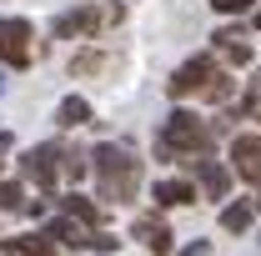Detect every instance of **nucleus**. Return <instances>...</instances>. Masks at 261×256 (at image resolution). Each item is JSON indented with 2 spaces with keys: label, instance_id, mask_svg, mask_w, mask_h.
<instances>
[{
  "label": "nucleus",
  "instance_id": "1",
  "mask_svg": "<svg viewBox=\"0 0 261 256\" xmlns=\"http://www.w3.org/2000/svg\"><path fill=\"white\" fill-rule=\"evenodd\" d=\"M96 191L106 201H136L141 191V161L121 146H96Z\"/></svg>",
  "mask_w": 261,
  "mask_h": 256
},
{
  "label": "nucleus",
  "instance_id": "2",
  "mask_svg": "<svg viewBox=\"0 0 261 256\" xmlns=\"http://www.w3.org/2000/svg\"><path fill=\"white\" fill-rule=\"evenodd\" d=\"M211 136H216V131L206 126L201 116H191V111H176V116L166 121L161 141H156V151H161V161H181V156H206Z\"/></svg>",
  "mask_w": 261,
  "mask_h": 256
},
{
  "label": "nucleus",
  "instance_id": "3",
  "mask_svg": "<svg viewBox=\"0 0 261 256\" xmlns=\"http://www.w3.org/2000/svg\"><path fill=\"white\" fill-rule=\"evenodd\" d=\"M211 75H216V61H211V56H191V61L166 81V91H171V100H176V96H201Z\"/></svg>",
  "mask_w": 261,
  "mask_h": 256
},
{
  "label": "nucleus",
  "instance_id": "4",
  "mask_svg": "<svg viewBox=\"0 0 261 256\" xmlns=\"http://www.w3.org/2000/svg\"><path fill=\"white\" fill-rule=\"evenodd\" d=\"M61 151H56V146H35L31 156L20 161V171H25V176H31L35 186H45V191H56V176H61L65 166H61Z\"/></svg>",
  "mask_w": 261,
  "mask_h": 256
},
{
  "label": "nucleus",
  "instance_id": "5",
  "mask_svg": "<svg viewBox=\"0 0 261 256\" xmlns=\"http://www.w3.org/2000/svg\"><path fill=\"white\" fill-rule=\"evenodd\" d=\"M31 20H20V15H5L0 20V61H15V65H25L31 61Z\"/></svg>",
  "mask_w": 261,
  "mask_h": 256
},
{
  "label": "nucleus",
  "instance_id": "6",
  "mask_svg": "<svg viewBox=\"0 0 261 256\" xmlns=\"http://www.w3.org/2000/svg\"><path fill=\"white\" fill-rule=\"evenodd\" d=\"M231 161H236V176L261 186V136H236L231 141Z\"/></svg>",
  "mask_w": 261,
  "mask_h": 256
},
{
  "label": "nucleus",
  "instance_id": "7",
  "mask_svg": "<svg viewBox=\"0 0 261 256\" xmlns=\"http://www.w3.org/2000/svg\"><path fill=\"white\" fill-rule=\"evenodd\" d=\"M96 25H100V10L96 5H81V10H65L50 31H56V40H70V35H91Z\"/></svg>",
  "mask_w": 261,
  "mask_h": 256
},
{
  "label": "nucleus",
  "instance_id": "8",
  "mask_svg": "<svg viewBox=\"0 0 261 256\" xmlns=\"http://www.w3.org/2000/svg\"><path fill=\"white\" fill-rule=\"evenodd\" d=\"M191 166H196V176H201V191L211 196V201H221V196L231 191V171L221 166V161H206V156H196Z\"/></svg>",
  "mask_w": 261,
  "mask_h": 256
},
{
  "label": "nucleus",
  "instance_id": "9",
  "mask_svg": "<svg viewBox=\"0 0 261 256\" xmlns=\"http://www.w3.org/2000/svg\"><path fill=\"white\" fill-rule=\"evenodd\" d=\"M45 236L61 241V246H91V231H86V221H75V216H50L45 221Z\"/></svg>",
  "mask_w": 261,
  "mask_h": 256
},
{
  "label": "nucleus",
  "instance_id": "10",
  "mask_svg": "<svg viewBox=\"0 0 261 256\" xmlns=\"http://www.w3.org/2000/svg\"><path fill=\"white\" fill-rule=\"evenodd\" d=\"M136 241H146V251H156V256L171 251V231H166L161 216H136Z\"/></svg>",
  "mask_w": 261,
  "mask_h": 256
},
{
  "label": "nucleus",
  "instance_id": "11",
  "mask_svg": "<svg viewBox=\"0 0 261 256\" xmlns=\"http://www.w3.org/2000/svg\"><path fill=\"white\" fill-rule=\"evenodd\" d=\"M0 246H5V256H50L56 251L45 231H20V236H10V241H0Z\"/></svg>",
  "mask_w": 261,
  "mask_h": 256
},
{
  "label": "nucleus",
  "instance_id": "12",
  "mask_svg": "<svg viewBox=\"0 0 261 256\" xmlns=\"http://www.w3.org/2000/svg\"><path fill=\"white\" fill-rule=\"evenodd\" d=\"M156 201H161L166 211H171V206H191L196 186H191V181H156Z\"/></svg>",
  "mask_w": 261,
  "mask_h": 256
},
{
  "label": "nucleus",
  "instance_id": "13",
  "mask_svg": "<svg viewBox=\"0 0 261 256\" xmlns=\"http://www.w3.org/2000/svg\"><path fill=\"white\" fill-rule=\"evenodd\" d=\"M216 40H221V50H226V61H231V65H246L251 56H256V50L246 45V35H241V31H221Z\"/></svg>",
  "mask_w": 261,
  "mask_h": 256
},
{
  "label": "nucleus",
  "instance_id": "14",
  "mask_svg": "<svg viewBox=\"0 0 261 256\" xmlns=\"http://www.w3.org/2000/svg\"><path fill=\"white\" fill-rule=\"evenodd\" d=\"M61 206H65V216H75V221H86V226H96V221H100L96 201H91V196H81V191H70Z\"/></svg>",
  "mask_w": 261,
  "mask_h": 256
},
{
  "label": "nucleus",
  "instance_id": "15",
  "mask_svg": "<svg viewBox=\"0 0 261 256\" xmlns=\"http://www.w3.org/2000/svg\"><path fill=\"white\" fill-rule=\"evenodd\" d=\"M91 121V100L86 96H65L61 100V126H86Z\"/></svg>",
  "mask_w": 261,
  "mask_h": 256
},
{
  "label": "nucleus",
  "instance_id": "16",
  "mask_svg": "<svg viewBox=\"0 0 261 256\" xmlns=\"http://www.w3.org/2000/svg\"><path fill=\"white\" fill-rule=\"evenodd\" d=\"M251 216H256V206H251V201H236V206H226V211H221V226L236 236V231H246V226H251Z\"/></svg>",
  "mask_w": 261,
  "mask_h": 256
},
{
  "label": "nucleus",
  "instance_id": "17",
  "mask_svg": "<svg viewBox=\"0 0 261 256\" xmlns=\"http://www.w3.org/2000/svg\"><path fill=\"white\" fill-rule=\"evenodd\" d=\"M0 211H25V191H20V181H0Z\"/></svg>",
  "mask_w": 261,
  "mask_h": 256
},
{
  "label": "nucleus",
  "instance_id": "18",
  "mask_svg": "<svg viewBox=\"0 0 261 256\" xmlns=\"http://www.w3.org/2000/svg\"><path fill=\"white\" fill-rule=\"evenodd\" d=\"M201 96H206V100H226V96H231V75H226V70H216V75L206 81V91H201Z\"/></svg>",
  "mask_w": 261,
  "mask_h": 256
},
{
  "label": "nucleus",
  "instance_id": "19",
  "mask_svg": "<svg viewBox=\"0 0 261 256\" xmlns=\"http://www.w3.org/2000/svg\"><path fill=\"white\" fill-rule=\"evenodd\" d=\"M91 246H96V251H116V246H121V241H116V236H111V231H91Z\"/></svg>",
  "mask_w": 261,
  "mask_h": 256
},
{
  "label": "nucleus",
  "instance_id": "20",
  "mask_svg": "<svg viewBox=\"0 0 261 256\" xmlns=\"http://www.w3.org/2000/svg\"><path fill=\"white\" fill-rule=\"evenodd\" d=\"M70 70H75V75H91V70H100V56H91V50H86V56H75V65H70Z\"/></svg>",
  "mask_w": 261,
  "mask_h": 256
},
{
  "label": "nucleus",
  "instance_id": "21",
  "mask_svg": "<svg viewBox=\"0 0 261 256\" xmlns=\"http://www.w3.org/2000/svg\"><path fill=\"white\" fill-rule=\"evenodd\" d=\"M211 5H216L221 15H241V10H246V0H211Z\"/></svg>",
  "mask_w": 261,
  "mask_h": 256
},
{
  "label": "nucleus",
  "instance_id": "22",
  "mask_svg": "<svg viewBox=\"0 0 261 256\" xmlns=\"http://www.w3.org/2000/svg\"><path fill=\"white\" fill-rule=\"evenodd\" d=\"M65 176H70V181H81V176H86V161L70 156V161H65Z\"/></svg>",
  "mask_w": 261,
  "mask_h": 256
},
{
  "label": "nucleus",
  "instance_id": "23",
  "mask_svg": "<svg viewBox=\"0 0 261 256\" xmlns=\"http://www.w3.org/2000/svg\"><path fill=\"white\" fill-rule=\"evenodd\" d=\"M181 256H211V241H191V246H181Z\"/></svg>",
  "mask_w": 261,
  "mask_h": 256
},
{
  "label": "nucleus",
  "instance_id": "24",
  "mask_svg": "<svg viewBox=\"0 0 261 256\" xmlns=\"http://www.w3.org/2000/svg\"><path fill=\"white\" fill-rule=\"evenodd\" d=\"M10 146H15V136H5V131H0V161H5V151H10Z\"/></svg>",
  "mask_w": 261,
  "mask_h": 256
},
{
  "label": "nucleus",
  "instance_id": "25",
  "mask_svg": "<svg viewBox=\"0 0 261 256\" xmlns=\"http://www.w3.org/2000/svg\"><path fill=\"white\" fill-rule=\"evenodd\" d=\"M251 111H256V116H261V91H251Z\"/></svg>",
  "mask_w": 261,
  "mask_h": 256
},
{
  "label": "nucleus",
  "instance_id": "26",
  "mask_svg": "<svg viewBox=\"0 0 261 256\" xmlns=\"http://www.w3.org/2000/svg\"><path fill=\"white\" fill-rule=\"evenodd\" d=\"M251 206H256V211H261V196H256V201H251Z\"/></svg>",
  "mask_w": 261,
  "mask_h": 256
},
{
  "label": "nucleus",
  "instance_id": "27",
  "mask_svg": "<svg viewBox=\"0 0 261 256\" xmlns=\"http://www.w3.org/2000/svg\"><path fill=\"white\" fill-rule=\"evenodd\" d=\"M256 31H261V10H256Z\"/></svg>",
  "mask_w": 261,
  "mask_h": 256
},
{
  "label": "nucleus",
  "instance_id": "28",
  "mask_svg": "<svg viewBox=\"0 0 261 256\" xmlns=\"http://www.w3.org/2000/svg\"><path fill=\"white\" fill-rule=\"evenodd\" d=\"M0 91H5V75H0Z\"/></svg>",
  "mask_w": 261,
  "mask_h": 256
}]
</instances>
